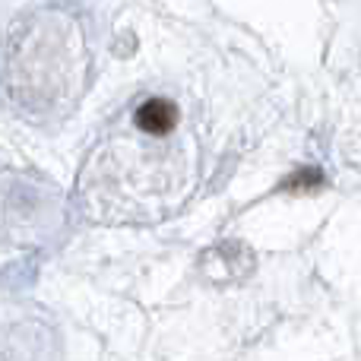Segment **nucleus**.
I'll list each match as a JSON object with an SVG mask.
<instances>
[{"mask_svg": "<svg viewBox=\"0 0 361 361\" xmlns=\"http://www.w3.org/2000/svg\"><path fill=\"white\" fill-rule=\"evenodd\" d=\"M178 124V108L169 99H149L137 108V127L152 137H162Z\"/></svg>", "mask_w": 361, "mask_h": 361, "instance_id": "obj_1", "label": "nucleus"}, {"mask_svg": "<svg viewBox=\"0 0 361 361\" xmlns=\"http://www.w3.org/2000/svg\"><path fill=\"white\" fill-rule=\"evenodd\" d=\"M317 180H320V175H317V171H305V175H298V178H292V180H288V190H307V187H314V184H317Z\"/></svg>", "mask_w": 361, "mask_h": 361, "instance_id": "obj_2", "label": "nucleus"}]
</instances>
